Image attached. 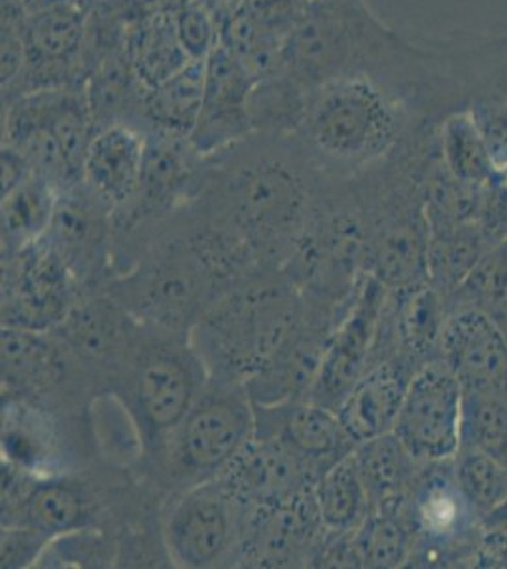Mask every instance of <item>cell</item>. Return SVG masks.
Here are the masks:
<instances>
[{
	"label": "cell",
	"instance_id": "cell-1",
	"mask_svg": "<svg viewBox=\"0 0 507 569\" xmlns=\"http://www.w3.org/2000/svg\"><path fill=\"white\" fill-rule=\"evenodd\" d=\"M428 120L439 122L404 86L372 72H351L311 91L300 131L329 162L364 166L392 152Z\"/></svg>",
	"mask_w": 507,
	"mask_h": 569
},
{
	"label": "cell",
	"instance_id": "cell-34",
	"mask_svg": "<svg viewBox=\"0 0 507 569\" xmlns=\"http://www.w3.org/2000/svg\"><path fill=\"white\" fill-rule=\"evenodd\" d=\"M308 4L311 0H244L243 8L265 29L288 37Z\"/></svg>",
	"mask_w": 507,
	"mask_h": 569
},
{
	"label": "cell",
	"instance_id": "cell-20",
	"mask_svg": "<svg viewBox=\"0 0 507 569\" xmlns=\"http://www.w3.org/2000/svg\"><path fill=\"white\" fill-rule=\"evenodd\" d=\"M125 56L146 90L165 82L192 61L180 44L173 13H152L139 21L125 40Z\"/></svg>",
	"mask_w": 507,
	"mask_h": 569
},
{
	"label": "cell",
	"instance_id": "cell-39",
	"mask_svg": "<svg viewBox=\"0 0 507 569\" xmlns=\"http://www.w3.org/2000/svg\"><path fill=\"white\" fill-rule=\"evenodd\" d=\"M67 2H77V0H26L27 13L42 8L55 7V4H67Z\"/></svg>",
	"mask_w": 507,
	"mask_h": 569
},
{
	"label": "cell",
	"instance_id": "cell-21",
	"mask_svg": "<svg viewBox=\"0 0 507 569\" xmlns=\"http://www.w3.org/2000/svg\"><path fill=\"white\" fill-rule=\"evenodd\" d=\"M428 219H402L383 232L373 259V278L385 287L407 289L428 276Z\"/></svg>",
	"mask_w": 507,
	"mask_h": 569
},
{
	"label": "cell",
	"instance_id": "cell-11",
	"mask_svg": "<svg viewBox=\"0 0 507 569\" xmlns=\"http://www.w3.org/2000/svg\"><path fill=\"white\" fill-rule=\"evenodd\" d=\"M254 435L275 439L308 466L315 467L322 461L335 463L351 453L348 447H354L334 408L315 401L283 402L271 407L254 405Z\"/></svg>",
	"mask_w": 507,
	"mask_h": 569
},
{
	"label": "cell",
	"instance_id": "cell-22",
	"mask_svg": "<svg viewBox=\"0 0 507 569\" xmlns=\"http://www.w3.org/2000/svg\"><path fill=\"white\" fill-rule=\"evenodd\" d=\"M404 496L381 499L353 533L354 558L366 568H399L409 558L413 536L405 520Z\"/></svg>",
	"mask_w": 507,
	"mask_h": 569
},
{
	"label": "cell",
	"instance_id": "cell-14",
	"mask_svg": "<svg viewBox=\"0 0 507 569\" xmlns=\"http://www.w3.org/2000/svg\"><path fill=\"white\" fill-rule=\"evenodd\" d=\"M412 378L402 365L381 362L354 383L337 407V418L354 447L394 431Z\"/></svg>",
	"mask_w": 507,
	"mask_h": 569
},
{
	"label": "cell",
	"instance_id": "cell-41",
	"mask_svg": "<svg viewBox=\"0 0 507 569\" xmlns=\"http://www.w3.org/2000/svg\"><path fill=\"white\" fill-rule=\"evenodd\" d=\"M500 173H501V179H504V181L507 182V160H506V162H504V166H501Z\"/></svg>",
	"mask_w": 507,
	"mask_h": 569
},
{
	"label": "cell",
	"instance_id": "cell-18",
	"mask_svg": "<svg viewBox=\"0 0 507 569\" xmlns=\"http://www.w3.org/2000/svg\"><path fill=\"white\" fill-rule=\"evenodd\" d=\"M437 150L442 156V166L455 181L485 188L501 177L469 109L450 110L439 120Z\"/></svg>",
	"mask_w": 507,
	"mask_h": 569
},
{
	"label": "cell",
	"instance_id": "cell-23",
	"mask_svg": "<svg viewBox=\"0 0 507 569\" xmlns=\"http://www.w3.org/2000/svg\"><path fill=\"white\" fill-rule=\"evenodd\" d=\"M316 505L324 530L347 536L358 530L372 511V496L359 475L353 452L329 466L315 485Z\"/></svg>",
	"mask_w": 507,
	"mask_h": 569
},
{
	"label": "cell",
	"instance_id": "cell-9",
	"mask_svg": "<svg viewBox=\"0 0 507 569\" xmlns=\"http://www.w3.org/2000/svg\"><path fill=\"white\" fill-rule=\"evenodd\" d=\"M4 306L7 327L44 330L63 321L69 306V273L52 246L40 240L21 249Z\"/></svg>",
	"mask_w": 507,
	"mask_h": 569
},
{
	"label": "cell",
	"instance_id": "cell-30",
	"mask_svg": "<svg viewBox=\"0 0 507 569\" xmlns=\"http://www.w3.org/2000/svg\"><path fill=\"white\" fill-rule=\"evenodd\" d=\"M460 448L498 456L507 442V393L464 389Z\"/></svg>",
	"mask_w": 507,
	"mask_h": 569
},
{
	"label": "cell",
	"instance_id": "cell-35",
	"mask_svg": "<svg viewBox=\"0 0 507 569\" xmlns=\"http://www.w3.org/2000/svg\"><path fill=\"white\" fill-rule=\"evenodd\" d=\"M45 545L48 539L27 526L16 530L7 528L2 531V568H27L39 562Z\"/></svg>",
	"mask_w": 507,
	"mask_h": 569
},
{
	"label": "cell",
	"instance_id": "cell-38",
	"mask_svg": "<svg viewBox=\"0 0 507 569\" xmlns=\"http://www.w3.org/2000/svg\"><path fill=\"white\" fill-rule=\"evenodd\" d=\"M485 526H487L490 531H496V533H504V536H507V499L500 505V507H498V509H496V511H493L488 517H485Z\"/></svg>",
	"mask_w": 507,
	"mask_h": 569
},
{
	"label": "cell",
	"instance_id": "cell-16",
	"mask_svg": "<svg viewBox=\"0 0 507 569\" xmlns=\"http://www.w3.org/2000/svg\"><path fill=\"white\" fill-rule=\"evenodd\" d=\"M322 528L313 486L278 503L254 509L252 549L267 562H286L307 549Z\"/></svg>",
	"mask_w": 507,
	"mask_h": 569
},
{
	"label": "cell",
	"instance_id": "cell-10",
	"mask_svg": "<svg viewBox=\"0 0 507 569\" xmlns=\"http://www.w3.org/2000/svg\"><path fill=\"white\" fill-rule=\"evenodd\" d=\"M230 493L224 486L200 485L174 505L168 522V545L184 568L216 562L232 536Z\"/></svg>",
	"mask_w": 507,
	"mask_h": 569
},
{
	"label": "cell",
	"instance_id": "cell-2",
	"mask_svg": "<svg viewBox=\"0 0 507 569\" xmlns=\"http://www.w3.org/2000/svg\"><path fill=\"white\" fill-rule=\"evenodd\" d=\"M463 383L444 362L413 375L394 433L420 463H442L460 452Z\"/></svg>",
	"mask_w": 507,
	"mask_h": 569
},
{
	"label": "cell",
	"instance_id": "cell-12",
	"mask_svg": "<svg viewBox=\"0 0 507 569\" xmlns=\"http://www.w3.org/2000/svg\"><path fill=\"white\" fill-rule=\"evenodd\" d=\"M146 137L131 123H110L95 131L85 152L82 181L109 206H123L139 194Z\"/></svg>",
	"mask_w": 507,
	"mask_h": 569
},
{
	"label": "cell",
	"instance_id": "cell-32",
	"mask_svg": "<svg viewBox=\"0 0 507 569\" xmlns=\"http://www.w3.org/2000/svg\"><path fill=\"white\" fill-rule=\"evenodd\" d=\"M55 369L52 346L40 330L4 327L2 329V376L8 382L34 386L45 382Z\"/></svg>",
	"mask_w": 507,
	"mask_h": 569
},
{
	"label": "cell",
	"instance_id": "cell-33",
	"mask_svg": "<svg viewBox=\"0 0 507 569\" xmlns=\"http://www.w3.org/2000/svg\"><path fill=\"white\" fill-rule=\"evenodd\" d=\"M180 44L192 61H206L220 44V26L201 0H186L173 13Z\"/></svg>",
	"mask_w": 507,
	"mask_h": 569
},
{
	"label": "cell",
	"instance_id": "cell-29",
	"mask_svg": "<svg viewBox=\"0 0 507 569\" xmlns=\"http://www.w3.org/2000/svg\"><path fill=\"white\" fill-rule=\"evenodd\" d=\"M184 139L163 136L152 131L146 137L144 163H142L139 194L150 203H169L180 194V190L190 181L186 154L179 144Z\"/></svg>",
	"mask_w": 507,
	"mask_h": 569
},
{
	"label": "cell",
	"instance_id": "cell-15",
	"mask_svg": "<svg viewBox=\"0 0 507 569\" xmlns=\"http://www.w3.org/2000/svg\"><path fill=\"white\" fill-rule=\"evenodd\" d=\"M232 196L244 220L256 227L281 228L297 219L305 188L286 163L260 160L233 177Z\"/></svg>",
	"mask_w": 507,
	"mask_h": 569
},
{
	"label": "cell",
	"instance_id": "cell-25",
	"mask_svg": "<svg viewBox=\"0 0 507 569\" xmlns=\"http://www.w3.org/2000/svg\"><path fill=\"white\" fill-rule=\"evenodd\" d=\"M442 222V230L430 236L428 273L439 287L456 291L487 254L488 233L479 222Z\"/></svg>",
	"mask_w": 507,
	"mask_h": 569
},
{
	"label": "cell",
	"instance_id": "cell-40",
	"mask_svg": "<svg viewBox=\"0 0 507 569\" xmlns=\"http://www.w3.org/2000/svg\"><path fill=\"white\" fill-rule=\"evenodd\" d=\"M498 458H500V460L504 461L507 467V442L504 445V448H501L500 453H498Z\"/></svg>",
	"mask_w": 507,
	"mask_h": 569
},
{
	"label": "cell",
	"instance_id": "cell-28",
	"mask_svg": "<svg viewBox=\"0 0 507 569\" xmlns=\"http://www.w3.org/2000/svg\"><path fill=\"white\" fill-rule=\"evenodd\" d=\"M23 522L31 530L52 541L55 537L82 530L88 520V505L77 488L63 482L34 486L23 501Z\"/></svg>",
	"mask_w": 507,
	"mask_h": 569
},
{
	"label": "cell",
	"instance_id": "cell-6",
	"mask_svg": "<svg viewBox=\"0 0 507 569\" xmlns=\"http://www.w3.org/2000/svg\"><path fill=\"white\" fill-rule=\"evenodd\" d=\"M383 302L385 284L375 278L367 279L353 310L348 311L347 318L329 340L328 348L322 353L313 380V401L337 408L354 383L366 375Z\"/></svg>",
	"mask_w": 507,
	"mask_h": 569
},
{
	"label": "cell",
	"instance_id": "cell-24",
	"mask_svg": "<svg viewBox=\"0 0 507 569\" xmlns=\"http://www.w3.org/2000/svg\"><path fill=\"white\" fill-rule=\"evenodd\" d=\"M58 187L32 173L26 182L2 196V240L21 251L42 240L58 208Z\"/></svg>",
	"mask_w": 507,
	"mask_h": 569
},
{
	"label": "cell",
	"instance_id": "cell-17",
	"mask_svg": "<svg viewBox=\"0 0 507 569\" xmlns=\"http://www.w3.org/2000/svg\"><path fill=\"white\" fill-rule=\"evenodd\" d=\"M195 397V380L184 362L155 356L142 365L136 380V401L146 423L155 431H171L182 423Z\"/></svg>",
	"mask_w": 507,
	"mask_h": 569
},
{
	"label": "cell",
	"instance_id": "cell-8",
	"mask_svg": "<svg viewBox=\"0 0 507 569\" xmlns=\"http://www.w3.org/2000/svg\"><path fill=\"white\" fill-rule=\"evenodd\" d=\"M311 469L313 466L281 442L254 435L220 472L219 482L230 498L257 509L307 490Z\"/></svg>",
	"mask_w": 507,
	"mask_h": 569
},
{
	"label": "cell",
	"instance_id": "cell-27",
	"mask_svg": "<svg viewBox=\"0 0 507 569\" xmlns=\"http://www.w3.org/2000/svg\"><path fill=\"white\" fill-rule=\"evenodd\" d=\"M453 466V480L469 512L488 517L507 499V467L495 453L460 448Z\"/></svg>",
	"mask_w": 507,
	"mask_h": 569
},
{
	"label": "cell",
	"instance_id": "cell-7",
	"mask_svg": "<svg viewBox=\"0 0 507 569\" xmlns=\"http://www.w3.org/2000/svg\"><path fill=\"white\" fill-rule=\"evenodd\" d=\"M442 362L463 389L507 393V335L488 311L460 308L445 321Z\"/></svg>",
	"mask_w": 507,
	"mask_h": 569
},
{
	"label": "cell",
	"instance_id": "cell-36",
	"mask_svg": "<svg viewBox=\"0 0 507 569\" xmlns=\"http://www.w3.org/2000/svg\"><path fill=\"white\" fill-rule=\"evenodd\" d=\"M31 163L20 150L10 144L2 147V196L10 194L32 176Z\"/></svg>",
	"mask_w": 507,
	"mask_h": 569
},
{
	"label": "cell",
	"instance_id": "cell-3",
	"mask_svg": "<svg viewBox=\"0 0 507 569\" xmlns=\"http://www.w3.org/2000/svg\"><path fill=\"white\" fill-rule=\"evenodd\" d=\"M254 407L243 395H209L193 402L186 418L176 427L174 456L192 475L224 471L227 463L254 437Z\"/></svg>",
	"mask_w": 507,
	"mask_h": 569
},
{
	"label": "cell",
	"instance_id": "cell-37",
	"mask_svg": "<svg viewBox=\"0 0 507 569\" xmlns=\"http://www.w3.org/2000/svg\"><path fill=\"white\" fill-rule=\"evenodd\" d=\"M201 2L211 10L220 26L222 21L227 20L232 13L237 12L239 8L243 7L244 0H201Z\"/></svg>",
	"mask_w": 507,
	"mask_h": 569
},
{
	"label": "cell",
	"instance_id": "cell-13",
	"mask_svg": "<svg viewBox=\"0 0 507 569\" xmlns=\"http://www.w3.org/2000/svg\"><path fill=\"white\" fill-rule=\"evenodd\" d=\"M88 31V16L78 2L55 4L27 13L21 23L26 42L27 80L39 78L34 90H44V77H50L53 88H63L55 74H67L72 61L80 56ZM21 72V74H23ZM32 90V91H34Z\"/></svg>",
	"mask_w": 507,
	"mask_h": 569
},
{
	"label": "cell",
	"instance_id": "cell-5",
	"mask_svg": "<svg viewBox=\"0 0 507 569\" xmlns=\"http://www.w3.org/2000/svg\"><path fill=\"white\" fill-rule=\"evenodd\" d=\"M428 44L458 109L507 107V33H450Z\"/></svg>",
	"mask_w": 507,
	"mask_h": 569
},
{
	"label": "cell",
	"instance_id": "cell-31",
	"mask_svg": "<svg viewBox=\"0 0 507 569\" xmlns=\"http://www.w3.org/2000/svg\"><path fill=\"white\" fill-rule=\"evenodd\" d=\"M402 298L398 313V330L405 346L415 353L439 348L445 319L439 291L430 284H413Z\"/></svg>",
	"mask_w": 507,
	"mask_h": 569
},
{
	"label": "cell",
	"instance_id": "cell-19",
	"mask_svg": "<svg viewBox=\"0 0 507 569\" xmlns=\"http://www.w3.org/2000/svg\"><path fill=\"white\" fill-rule=\"evenodd\" d=\"M206 61H190L165 82L146 90L142 118L152 131L184 139L192 136L205 96Z\"/></svg>",
	"mask_w": 507,
	"mask_h": 569
},
{
	"label": "cell",
	"instance_id": "cell-4",
	"mask_svg": "<svg viewBox=\"0 0 507 569\" xmlns=\"http://www.w3.org/2000/svg\"><path fill=\"white\" fill-rule=\"evenodd\" d=\"M256 80L243 63L219 44L205 63V96L200 118L187 137L190 149L214 156L237 147L254 133L251 96Z\"/></svg>",
	"mask_w": 507,
	"mask_h": 569
},
{
	"label": "cell",
	"instance_id": "cell-26",
	"mask_svg": "<svg viewBox=\"0 0 507 569\" xmlns=\"http://www.w3.org/2000/svg\"><path fill=\"white\" fill-rule=\"evenodd\" d=\"M353 456L373 501L404 496L420 463L394 431L362 442Z\"/></svg>",
	"mask_w": 507,
	"mask_h": 569
}]
</instances>
